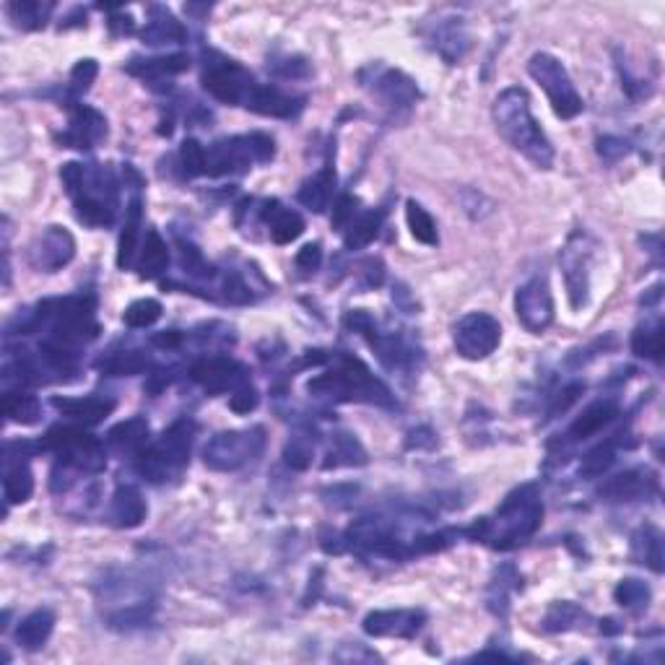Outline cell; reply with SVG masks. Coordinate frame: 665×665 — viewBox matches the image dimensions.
Wrapping results in <instances>:
<instances>
[{"label":"cell","mask_w":665,"mask_h":665,"mask_svg":"<svg viewBox=\"0 0 665 665\" xmlns=\"http://www.w3.org/2000/svg\"><path fill=\"white\" fill-rule=\"evenodd\" d=\"M34 494L32 468L26 463V455L16 463H8L6 478H3V497L8 504H24Z\"/></svg>","instance_id":"36"},{"label":"cell","mask_w":665,"mask_h":665,"mask_svg":"<svg viewBox=\"0 0 665 665\" xmlns=\"http://www.w3.org/2000/svg\"><path fill=\"white\" fill-rule=\"evenodd\" d=\"M52 408L63 414L65 419L76 421V424L94 427V424H102L115 411V401H110V398H60V395H55Z\"/></svg>","instance_id":"21"},{"label":"cell","mask_w":665,"mask_h":665,"mask_svg":"<svg viewBox=\"0 0 665 665\" xmlns=\"http://www.w3.org/2000/svg\"><path fill=\"white\" fill-rule=\"evenodd\" d=\"M190 377H193L208 395H219L226 390H237L239 385L250 382L247 369L234 359L226 356H206L201 362H195L190 367Z\"/></svg>","instance_id":"17"},{"label":"cell","mask_w":665,"mask_h":665,"mask_svg":"<svg viewBox=\"0 0 665 665\" xmlns=\"http://www.w3.org/2000/svg\"><path fill=\"white\" fill-rule=\"evenodd\" d=\"M97 76H99L97 60L94 58L78 60L71 71V91L76 94V97H81V94H86V91L91 89V84L97 81Z\"/></svg>","instance_id":"50"},{"label":"cell","mask_w":665,"mask_h":665,"mask_svg":"<svg viewBox=\"0 0 665 665\" xmlns=\"http://www.w3.org/2000/svg\"><path fill=\"white\" fill-rule=\"evenodd\" d=\"M582 393H585V385H582V382H572V385H567V388H564L562 393L556 395L554 403H551L549 419H556V416H562L564 411H567V408L572 406V403H577V398H580Z\"/></svg>","instance_id":"58"},{"label":"cell","mask_w":665,"mask_h":665,"mask_svg":"<svg viewBox=\"0 0 665 665\" xmlns=\"http://www.w3.org/2000/svg\"><path fill=\"white\" fill-rule=\"evenodd\" d=\"M590 260H593V242L582 229H577L567 239L564 250L559 252L569 304L575 312L585 310L590 302Z\"/></svg>","instance_id":"11"},{"label":"cell","mask_w":665,"mask_h":665,"mask_svg":"<svg viewBox=\"0 0 665 665\" xmlns=\"http://www.w3.org/2000/svg\"><path fill=\"white\" fill-rule=\"evenodd\" d=\"M260 403L258 388L252 385V382H245V385H239L237 390H232V398H229V408H232L234 414L245 416L250 411H255Z\"/></svg>","instance_id":"53"},{"label":"cell","mask_w":665,"mask_h":665,"mask_svg":"<svg viewBox=\"0 0 665 665\" xmlns=\"http://www.w3.org/2000/svg\"><path fill=\"white\" fill-rule=\"evenodd\" d=\"M265 450V429L263 427H250V429H229V432H219L214 440L208 442L203 450V463L211 471L219 473H232L245 468V465L255 463Z\"/></svg>","instance_id":"7"},{"label":"cell","mask_w":665,"mask_h":665,"mask_svg":"<svg viewBox=\"0 0 665 665\" xmlns=\"http://www.w3.org/2000/svg\"><path fill=\"white\" fill-rule=\"evenodd\" d=\"M528 73L533 76V81L546 91L551 110L556 112V117L575 120V117L585 110L580 91L575 89L567 68H564L559 58H554L549 52H536L528 63Z\"/></svg>","instance_id":"9"},{"label":"cell","mask_w":665,"mask_h":665,"mask_svg":"<svg viewBox=\"0 0 665 665\" xmlns=\"http://www.w3.org/2000/svg\"><path fill=\"white\" fill-rule=\"evenodd\" d=\"M650 598H653V590H650V585L642 580H634V577L621 580L614 590V601L619 603L621 608L634 611V614H642V611L650 606Z\"/></svg>","instance_id":"44"},{"label":"cell","mask_w":665,"mask_h":665,"mask_svg":"<svg viewBox=\"0 0 665 665\" xmlns=\"http://www.w3.org/2000/svg\"><path fill=\"white\" fill-rule=\"evenodd\" d=\"M359 84L390 112H408L421 99V91L411 76L398 68L372 63L359 71Z\"/></svg>","instance_id":"10"},{"label":"cell","mask_w":665,"mask_h":665,"mask_svg":"<svg viewBox=\"0 0 665 665\" xmlns=\"http://www.w3.org/2000/svg\"><path fill=\"white\" fill-rule=\"evenodd\" d=\"M356 206H359V198L351 193H343L336 201V208H333V229L346 232L356 219Z\"/></svg>","instance_id":"55"},{"label":"cell","mask_w":665,"mask_h":665,"mask_svg":"<svg viewBox=\"0 0 665 665\" xmlns=\"http://www.w3.org/2000/svg\"><path fill=\"white\" fill-rule=\"evenodd\" d=\"M595 151H598V156H601L603 162L616 164V162H621L629 151H632V146H629L624 138L603 136V138H598V143H595Z\"/></svg>","instance_id":"56"},{"label":"cell","mask_w":665,"mask_h":665,"mask_svg":"<svg viewBox=\"0 0 665 665\" xmlns=\"http://www.w3.org/2000/svg\"><path fill=\"white\" fill-rule=\"evenodd\" d=\"M541 520V491L536 484H523L507 494L494 517H478L476 523L463 530V536L497 551H512L536 536Z\"/></svg>","instance_id":"1"},{"label":"cell","mask_w":665,"mask_h":665,"mask_svg":"<svg viewBox=\"0 0 665 665\" xmlns=\"http://www.w3.org/2000/svg\"><path fill=\"white\" fill-rule=\"evenodd\" d=\"M151 343H154L156 349L175 351L182 346V333L180 330H162V333H156V336L151 338Z\"/></svg>","instance_id":"62"},{"label":"cell","mask_w":665,"mask_h":665,"mask_svg":"<svg viewBox=\"0 0 665 665\" xmlns=\"http://www.w3.org/2000/svg\"><path fill=\"white\" fill-rule=\"evenodd\" d=\"M632 559L642 567L653 569L655 575L663 572V533L655 525H642L632 536Z\"/></svg>","instance_id":"34"},{"label":"cell","mask_w":665,"mask_h":665,"mask_svg":"<svg viewBox=\"0 0 665 665\" xmlns=\"http://www.w3.org/2000/svg\"><path fill=\"white\" fill-rule=\"evenodd\" d=\"M169 265V247L159 229H149L143 239L141 255H138V273L141 278H159Z\"/></svg>","instance_id":"35"},{"label":"cell","mask_w":665,"mask_h":665,"mask_svg":"<svg viewBox=\"0 0 665 665\" xmlns=\"http://www.w3.org/2000/svg\"><path fill=\"white\" fill-rule=\"evenodd\" d=\"M367 463V450L359 440H356V434L351 432H336L330 437L328 452H325L323 468L330 471V468H359V465Z\"/></svg>","instance_id":"32"},{"label":"cell","mask_w":665,"mask_h":665,"mask_svg":"<svg viewBox=\"0 0 665 665\" xmlns=\"http://www.w3.org/2000/svg\"><path fill=\"white\" fill-rule=\"evenodd\" d=\"M180 172L182 177L195 180L206 175V149L195 138H185L180 146Z\"/></svg>","instance_id":"48"},{"label":"cell","mask_w":665,"mask_h":665,"mask_svg":"<svg viewBox=\"0 0 665 665\" xmlns=\"http://www.w3.org/2000/svg\"><path fill=\"white\" fill-rule=\"evenodd\" d=\"M333 190H336V167H333V162H325L317 175H312L310 180L302 182L297 201L302 203L304 208H310L312 214H323L325 208H328L330 198H333Z\"/></svg>","instance_id":"29"},{"label":"cell","mask_w":665,"mask_h":665,"mask_svg":"<svg viewBox=\"0 0 665 665\" xmlns=\"http://www.w3.org/2000/svg\"><path fill=\"white\" fill-rule=\"evenodd\" d=\"M190 68V58L188 55H182V52H175V55H162V58H133L128 65H125V71L130 76L141 78V81H167L172 76H180Z\"/></svg>","instance_id":"27"},{"label":"cell","mask_w":665,"mask_h":665,"mask_svg":"<svg viewBox=\"0 0 665 665\" xmlns=\"http://www.w3.org/2000/svg\"><path fill=\"white\" fill-rule=\"evenodd\" d=\"M406 221H408V229H411V234H414L416 242H421V245H429V247H434L437 242H440L437 221L432 219V214H429L427 208L421 206V203H416V201L406 203Z\"/></svg>","instance_id":"43"},{"label":"cell","mask_w":665,"mask_h":665,"mask_svg":"<svg viewBox=\"0 0 665 665\" xmlns=\"http://www.w3.org/2000/svg\"><path fill=\"white\" fill-rule=\"evenodd\" d=\"M221 294H224V302L229 304H250L252 302V289L247 286V281L239 273L229 271L221 278Z\"/></svg>","instance_id":"52"},{"label":"cell","mask_w":665,"mask_h":665,"mask_svg":"<svg viewBox=\"0 0 665 665\" xmlns=\"http://www.w3.org/2000/svg\"><path fill=\"white\" fill-rule=\"evenodd\" d=\"M151 616H154V603H133V606L120 608V611L107 616V624L117 632H133V629L146 627Z\"/></svg>","instance_id":"45"},{"label":"cell","mask_w":665,"mask_h":665,"mask_svg":"<svg viewBox=\"0 0 665 665\" xmlns=\"http://www.w3.org/2000/svg\"><path fill=\"white\" fill-rule=\"evenodd\" d=\"M517 590H523V577H520V572L512 564H502V567L494 569V577H491L489 590H486V606H489L491 614L499 616V619H507L510 598Z\"/></svg>","instance_id":"25"},{"label":"cell","mask_w":665,"mask_h":665,"mask_svg":"<svg viewBox=\"0 0 665 665\" xmlns=\"http://www.w3.org/2000/svg\"><path fill=\"white\" fill-rule=\"evenodd\" d=\"M632 351L640 359H650V362H660L665 351V328L660 320L655 323H645L642 328L634 330L632 336Z\"/></svg>","instance_id":"39"},{"label":"cell","mask_w":665,"mask_h":665,"mask_svg":"<svg viewBox=\"0 0 665 665\" xmlns=\"http://www.w3.org/2000/svg\"><path fill=\"white\" fill-rule=\"evenodd\" d=\"M660 297H663V284H655L653 289H647V294L642 297V304H647V307H650V304L660 302Z\"/></svg>","instance_id":"64"},{"label":"cell","mask_w":665,"mask_h":665,"mask_svg":"<svg viewBox=\"0 0 665 665\" xmlns=\"http://www.w3.org/2000/svg\"><path fill=\"white\" fill-rule=\"evenodd\" d=\"M203 89L221 104L229 107H247L252 91L258 89V81L237 60L226 58L221 52H203Z\"/></svg>","instance_id":"6"},{"label":"cell","mask_w":665,"mask_h":665,"mask_svg":"<svg viewBox=\"0 0 665 665\" xmlns=\"http://www.w3.org/2000/svg\"><path fill=\"white\" fill-rule=\"evenodd\" d=\"M385 221V208H375L369 214L354 219V224L346 229V250H362L380 234V226Z\"/></svg>","instance_id":"42"},{"label":"cell","mask_w":665,"mask_h":665,"mask_svg":"<svg viewBox=\"0 0 665 665\" xmlns=\"http://www.w3.org/2000/svg\"><path fill=\"white\" fill-rule=\"evenodd\" d=\"M491 115H494V125H497L499 136L510 143L517 154H523L538 169L554 167V146H551V141L541 130L533 112H530L528 91L520 89V86L504 89L494 99Z\"/></svg>","instance_id":"2"},{"label":"cell","mask_w":665,"mask_h":665,"mask_svg":"<svg viewBox=\"0 0 665 665\" xmlns=\"http://www.w3.org/2000/svg\"><path fill=\"white\" fill-rule=\"evenodd\" d=\"M336 367L307 382V393L336 403H375L393 408V393L382 380L369 372L362 359L351 354H333Z\"/></svg>","instance_id":"3"},{"label":"cell","mask_w":665,"mask_h":665,"mask_svg":"<svg viewBox=\"0 0 665 665\" xmlns=\"http://www.w3.org/2000/svg\"><path fill=\"white\" fill-rule=\"evenodd\" d=\"M37 447L55 452L58 463L78 473H99L107 463L102 442L81 427H52Z\"/></svg>","instance_id":"8"},{"label":"cell","mask_w":665,"mask_h":665,"mask_svg":"<svg viewBox=\"0 0 665 665\" xmlns=\"http://www.w3.org/2000/svg\"><path fill=\"white\" fill-rule=\"evenodd\" d=\"M437 447V434L429 427H416L408 432L406 450H434Z\"/></svg>","instance_id":"60"},{"label":"cell","mask_w":665,"mask_h":665,"mask_svg":"<svg viewBox=\"0 0 665 665\" xmlns=\"http://www.w3.org/2000/svg\"><path fill=\"white\" fill-rule=\"evenodd\" d=\"M76 255V239L65 226H47L29 247V263L37 271L55 273L71 263Z\"/></svg>","instance_id":"14"},{"label":"cell","mask_w":665,"mask_h":665,"mask_svg":"<svg viewBox=\"0 0 665 665\" xmlns=\"http://www.w3.org/2000/svg\"><path fill=\"white\" fill-rule=\"evenodd\" d=\"M294 265H297V271H302L304 276H312L315 271H320V265H323V245H320V242L304 245L302 250L297 252Z\"/></svg>","instance_id":"57"},{"label":"cell","mask_w":665,"mask_h":665,"mask_svg":"<svg viewBox=\"0 0 665 665\" xmlns=\"http://www.w3.org/2000/svg\"><path fill=\"white\" fill-rule=\"evenodd\" d=\"M619 416V403L614 398H603V401L590 403L575 421H572V427L567 432L569 442H582L598 434L601 429H606L611 421Z\"/></svg>","instance_id":"23"},{"label":"cell","mask_w":665,"mask_h":665,"mask_svg":"<svg viewBox=\"0 0 665 665\" xmlns=\"http://www.w3.org/2000/svg\"><path fill=\"white\" fill-rule=\"evenodd\" d=\"M146 45H180L188 39V29L175 19V13L164 6L149 8V24L141 32Z\"/></svg>","instance_id":"26"},{"label":"cell","mask_w":665,"mask_h":665,"mask_svg":"<svg viewBox=\"0 0 665 665\" xmlns=\"http://www.w3.org/2000/svg\"><path fill=\"white\" fill-rule=\"evenodd\" d=\"M260 219L268 224V232H271V239L276 245H291L304 232L302 216L297 211H291V208H284L278 201H265Z\"/></svg>","instance_id":"24"},{"label":"cell","mask_w":665,"mask_h":665,"mask_svg":"<svg viewBox=\"0 0 665 665\" xmlns=\"http://www.w3.org/2000/svg\"><path fill=\"white\" fill-rule=\"evenodd\" d=\"M52 629H55V614H52L50 608H37V611H32V614L19 621L16 642L24 650H29V653H37L50 640Z\"/></svg>","instance_id":"33"},{"label":"cell","mask_w":665,"mask_h":665,"mask_svg":"<svg viewBox=\"0 0 665 665\" xmlns=\"http://www.w3.org/2000/svg\"><path fill=\"white\" fill-rule=\"evenodd\" d=\"M621 632H624V624H621V621L611 619V616L601 621V634H606V637H616V634Z\"/></svg>","instance_id":"63"},{"label":"cell","mask_w":665,"mask_h":665,"mask_svg":"<svg viewBox=\"0 0 665 665\" xmlns=\"http://www.w3.org/2000/svg\"><path fill=\"white\" fill-rule=\"evenodd\" d=\"M312 455H315V447L302 434L291 437L289 445L284 447V463L289 465L291 471H307L312 465Z\"/></svg>","instance_id":"49"},{"label":"cell","mask_w":665,"mask_h":665,"mask_svg":"<svg viewBox=\"0 0 665 665\" xmlns=\"http://www.w3.org/2000/svg\"><path fill=\"white\" fill-rule=\"evenodd\" d=\"M151 367L149 354H143L138 349H128V351H117V354L107 356L99 362V369H102L104 375L110 377H133L141 375L146 369Z\"/></svg>","instance_id":"40"},{"label":"cell","mask_w":665,"mask_h":665,"mask_svg":"<svg viewBox=\"0 0 665 665\" xmlns=\"http://www.w3.org/2000/svg\"><path fill=\"white\" fill-rule=\"evenodd\" d=\"M3 414L13 424H37L42 416V406L34 395L21 393V390H8L3 395Z\"/></svg>","instance_id":"41"},{"label":"cell","mask_w":665,"mask_h":665,"mask_svg":"<svg viewBox=\"0 0 665 665\" xmlns=\"http://www.w3.org/2000/svg\"><path fill=\"white\" fill-rule=\"evenodd\" d=\"M195 442V424L190 419L175 421L159 442L136 455V471L151 484H167L188 468L190 450Z\"/></svg>","instance_id":"4"},{"label":"cell","mask_w":665,"mask_h":665,"mask_svg":"<svg viewBox=\"0 0 665 665\" xmlns=\"http://www.w3.org/2000/svg\"><path fill=\"white\" fill-rule=\"evenodd\" d=\"M149 515V507H146V499H143L141 491L136 486H117V491L112 494L110 504V520L115 528H138V525L146 520Z\"/></svg>","instance_id":"22"},{"label":"cell","mask_w":665,"mask_h":665,"mask_svg":"<svg viewBox=\"0 0 665 665\" xmlns=\"http://www.w3.org/2000/svg\"><path fill=\"white\" fill-rule=\"evenodd\" d=\"M276 156V143L265 133H250V136H232L216 141L206 151V175L226 177L242 175L252 164L271 162Z\"/></svg>","instance_id":"5"},{"label":"cell","mask_w":665,"mask_h":665,"mask_svg":"<svg viewBox=\"0 0 665 665\" xmlns=\"http://www.w3.org/2000/svg\"><path fill=\"white\" fill-rule=\"evenodd\" d=\"M385 281V265L380 258H369L362 263V286L364 289H377Z\"/></svg>","instance_id":"59"},{"label":"cell","mask_w":665,"mask_h":665,"mask_svg":"<svg viewBox=\"0 0 665 665\" xmlns=\"http://www.w3.org/2000/svg\"><path fill=\"white\" fill-rule=\"evenodd\" d=\"M245 110L258 112L263 117H278V120H291L304 110V97L297 94H286L278 86L271 84H258V89L252 91L250 102Z\"/></svg>","instance_id":"19"},{"label":"cell","mask_w":665,"mask_h":665,"mask_svg":"<svg viewBox=\"0 0 665 665\" xmlns=\"http://www.w3.org/2000/svg\"><path fill=\"white\" fill-rule=\"evenodd\" d=\"M619 73H621V89L627 91L629 99H634V102H642V99H650L653 97V84L647 81V78H640L634 76L632 71H629V65L624 63V60H619Z\"/></svg>","instance_id":"51"},{"label":"cell","mask_w":665,"mask_h":665,"mask_svg":"<svg viewBox=\"0 0 665 665\" xmlns=\"http://www.w3.org/2000/svg\"><path fill=\"white\" fill-rule=\"evenodd\" d=\"M320 546H323L325 554H343V551L349 549V538H346V533H338V530H330V528H323V533H320Z\"/></svg>","instance_id":"61"},{"label":"cell","mask_w":665,"mask_h":665,"mask_svg":"<svg viewBox=\"0 0 665 665\" xmlns=\"http://www.w3.org/2000/svg\"><path fill=\"white\" fill-rule=\"evenodd\" d=\"M585 619H588V614H585V611H582L577 603L556 601V603H551L549 611H546V616H543L541 629H543V632H549V634L569 632V629L580 627Z\"/></svg>","instance_id":"38"},{"label":"cell","mask_w":665,"mask_h":665,"mask_svg":"<svg viewBox=\"0 0 665 665\" xmlns=\"http://www.w3.org/2000/svg\"><path fill=\"white\" fill-rule=\"evenodd\" d=\"M151 427L149 421L141 419V416H133V419H125L120 424L107 432V445L115 452H125V455H138L141 450L149 447Z\"/></svg>","instance_id":"30"},{"label":"cell","mask_w":665,"mask_h":665,"mask_svg":"<svg viewBox=\"0 0 665 665\" xmlns=\"http://www.w3.org/2000/svg\"><path fill=\"white\" fill-rule=\"evenodd\" d=\"M455 351L468 362H481L502 343V325L489 312H468L452 330Z\"/></svg>","instance_id":"12"},{"label":"cell","mask_w":665,"mask_h":665,"mask_svg":"<svg viewBox=\"0 0 665 665\" xmlns=\"http://www.w3.org/2000/svg\"><path fill=\"white\" fill-rule=\"evenodd\" d=\"M616 463V442H603L582 458L580 478H601Z\"/></svg>","instance_id":"46"},{"label":"cell","mask_w":665,"mask_h":665,"mask_svg":"<svg viewBox=\"0 0 665 665\" xmlns=\"http://www.w3.org/2000/svg\"><path fill=\"white\" fill-rule=\"evenodd\" d=\"M273 73L278 78H304L310 76V63L297 55H284V58H276L273 63H268Z\"/></svg>","instance_id":"54"},{"label":"cell","mask_w":665,"mask_h":665,"mask_svg":"<svg viewBox=\"0 0 665 665\" xmlns=\"http://www.w3.org/2000/svg\"><path fill=\"white\" fill-rule=\"evenodd\" d=\"M141 219H143V201L141 195H133L128 208H125L123 234H120V245H117V268H120V271H130L133 263H136Z\"/></svg>","instance_id":"31"},{"label":"cell","mask_w":665,"mask_h":665,"mask_svg":"<svg viewBox=\"0 0 665 665\" xmlns=\"http://www.w3.org/2000/svg\"><path fill=\"white\" fill-rule=\"evenodd\" d=\"M427 39L432 42L434 50L440 52V58L450 65L458 63L468 50V32H465L460 16H450V19H440L437 24H432Z\"/></svg>","instance_id":"20"},{"label":"cell","mask_w":665,"mask_h":665,"mask_svg":"<svg viewBox=\"0 0 665 665\" xmlns=\"http://www.w3.org/2000/svg\"><path fill=\"white\" fill-rule=\"evenodd\" d=\"M6 11L19 29L37 32V29H45V24L50 21V13L55 11V3H42V0H16V3H8Z\"/></svg>","instance_id":"37"},{"label":"cell","mask_w":665,"mask_h":665,"mask_svg":"<svg viewBox=\"0 0 665 665\" xmlns=\"http://www.w3.org/2000/svg\"><path fill=\"white\" fill-rule=\"evenodd\" d=\"M369 346L375 349L377 359L388 369H406L414 367L416 351L411 343L403 341L398 333H377V328L367 336Z\"/></svg>","instance_id":"28"},{"label":"cell","mask_w":665,"mask_h":665,"mask_svg":"<svg viewBox=\"0 0 665 665\" xmlns=\"http://www.w3.org/2000/svg\"><path fill=\"white\" fill-rule=\"evenodd\" d=\"M162 302H156V299H138L123 312V323L128 328H151L154 323H159V317H162Z\"/></svg>","instance_id":"47"},{"label":"cell","mask_w":665,"mask_h":665,"mask_svg":"<svg viewBox=\"0 0 665 665\" xmlns=\"http://www.w3.org/2000/svg\"><path fill=\"white\" fill-rule=\"evenodd\" d=\"M517 320L530 333H543L554 323V297H551L549 281L543 276L530 278L515 294Z\"/></svg>","instance_id":"13"},{"label":"cell","mask_w":665,"mask_h":665,"mask_svg":"<svg viewBox=\"0 0 665 665\" xmlns=\"http://www.w3.org/2000/svg\"><path fill=\"white\" fill-rule=\"evenodd\" d=\"M68 112H71L68 130L58 136V141L63 143L65 149L89 151L107 138V117L102 112L89 107V104L78 102L68 104Z\"/></svg>","instance_id":"15"},{"label":"cell","mask_w":665,"mask_h":665,"mask_svg":"<svg viewBox=\"0 0 665 665\" xmlns=\"http://www.w3.org/2000/svg\"><path fill=\"white\" fill-rule=\"evenodd\" d=\"M427 624V611L421 608H395V611H372L364 616L362 629L369 637H395L414 640Z\"/></svg>","instance_id":"16"},{"label":"cell","mask_w":665,"mask_h":665,"mask_svg":"<svg viewBox=\"0 0 665 665\" xmlns=\"http://www.w3.org/2000/svg\"><path fill=\"white\" fill-rule=\"evenodd\" d=\"M653 494H658V476L647 468H629L598 486V497L603 502H637Z\"/></svg>","instance_id":"18"}]
</instances>
